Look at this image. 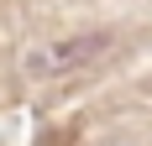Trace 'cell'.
<instances>
[{
    "label": "cell",
    "instance_id": "1",
    "mask_svg": "<svg viewBox=\"0 0 152 146\" xmlns=\"http://www.w3.org/2000/svg\"><path fill=\"white\" fill-rule=\"evenodd\" d=\"M110 47H115V37H110V31H74V37H63V42L37 47V52L26 58V73L53 84V78H68V73L89 68L94 58H105Z\"/></svg>",
    "mask_w": 152,
    "mask_h": 146
}]
</instances>
